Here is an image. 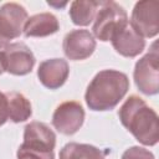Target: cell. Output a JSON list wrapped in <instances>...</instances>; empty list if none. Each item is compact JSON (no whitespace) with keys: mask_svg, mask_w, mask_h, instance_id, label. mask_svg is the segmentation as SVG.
Here are the masks:
<instances>
[{"mask_svg":"<svg viewBox=\"0 0 159 159\" xmlns=\"http://www.w3.org/2000/svg\"><path fill=\"white\" fill-rule=\"evenodd\" d=\"M122 124L144 145H155L159 140L158 114L144 99L138 96H130L122 104L118 112Z\"/></svg>","mask_w":159,"mask_h":159,"instance_id":"1","label":"cell"},{"mask_svg":"<svg viewBox=\"0 0 159 159\" xmlns=\"http://www.w3.org/2000/svg\"><path fill=\"white\" fill-rule=\"evenodd\" d=\"M128 88L129 80L125 73L116 70H103L88 84L84 99L92 111H109L123 99Z\"/></svg>","mask_w":159,"mask_h":159,"instance_id":"2","label":"cell"},{"mask_svg":"<svg viewBox=\"0 0 159 159\" xmlns=\"http://www.w3.org/2000/svg\"><path fill=\"white\" fill-rule=\"evenodd\" d=\"M56 135L42 122H31L25 127L24 143L17 149V159H55Z\"/></svg>","mask_w":159,"mask_h":159,"instance_id":"3","label":"cell"},{"mask_svg":"<svg viewBox=\"0 0 159 159\" xmlns=\"http://www.w3.org/2000/svg\"><path fill=\"white\" fill-rule=\"evenodd\" d=\"M127 24V12L119 4L114 1H101L92 30L98 40L111 41L112 37Z\"/></svg>","mask_w":159,"mask_h":159,"instance_id":"4","label":"cell"},{"mask_svg":"<svg viewBox=\"0 0 159 159\" xmlns=\"http://www.w3.org/2000/svg\"><path fill=\"white\" fill-rule=\"evenodd\" d=\"M129 25L143 39L157 36L159 32V1H138L132 11Z\"/></svg>","mask_w":159,"mask_h":159,"instance_id":"5","label":"cell"},{"mask_svg":"<svg viewBox=\"0 0 159 159\" xmlns=\"http://www.w3.org/2000/svg\"><path fill=\"white\" fill-rule=\"evenodd\" d=\"M134 82L138 89L147 94H157L159 91V56L153 45V51L143 56L134 67Z\"/></svg>","mask_w":159,"mask_h":159,"instance_id":"6","label":"cell"},{"mask_svg":"<svg viewBox=\"0 0 159 159\" xmlns=\"http://www.w3.org/2000/svg\"><path fill=\"white\" fill-rule=\"evenodd\" d=\"M26 20L27 12L20 4L6 2L0 7V50L21 35Z\"/></svg>","mask_w":159,"mask_h":159,"instance_id":"7","label":"cell"},{"mask_svg":"<svg viewBox=\"0 0 159 159\" xmlns=\"http://www.w3.org/2000/svg\"><path fill=\"white\" fill-rule=\"evenodd\" d=\"M0 61L4 71L16 76H24L32 71L35 56L25 43L14 42L0 50Z\"/></svg>","mask_w":159,"mask_h":159,"instance_id":"8","label":"cell"},{"mask_svg":"<svg viewBox=\"0 0 159 159\" xmlns=\"http://www.w3.org/2000/svg\"><path fill=\"white\" fill-rule=\"evenodd\" d=\"M84 111L81 103L76 101H67L61 103L53 112L52 124L62 134L72 135L83 124Z\"/></svg>","mask_w":159,"mask_h":159,"instance_id":"9","label":"cell"},{"mask_svg":"<svg viewBox=\"0 0 159 159\" xmlns=\"http://www.w3.org/2000/svg\"><path fill=\"white\" fill-rule=\"evenodd\" d=\"M63 52L73 61L86 60L96 48V40L88 30H72L63 39Z\"/></svg>","mask_w":159,"mask_h":159,"instance_id":"10","label":"cell"},{"mask_svg":"<svg viewBox=\"0 0 159 159\" xmlns=\"http://www.w3.org/2000/svg\"><path fill=\"white\" fill-rule=\"evenodd\" d=\"M70 73L68 63L62 58H51L40 63L37 70V76L40 82L50 88H60L67 80Z\"/></svg>","mask_w":159,"mask_h":159,"instance_id":"11","label":"cell"},{"mask_svg":"<svg viewBox=\"0 0 159 159\" xmlns=\"http://www.w3.org/2000/svg\"><path fill=\"white\" fill-rule=\"evenodd\" d=\"M111 41L113 48L124 57H135L145 47L144 39L132 29L129 22L120 29Z\"/></svg>","mask_w":159,"mask_h":159,"instance_id":"12","label":"cell"},{"mask_svg":"<svg viewBox=\"0 0 159 159\" xmlns=\"http://www.w3.org/2000/svg\"><path fill=\"white\" fill-rule=\"evenodd\" d=\"M58 29L60 24L55 15L50 12H41L27 17L22 31L26 37H45L57 32Z\"/></svg>","mask_w":159,"mask_h":159,"instance_id":"13","label":"cell"},{"mask_svg":"<svg viewBox=\"0 0 159 159\" xmlns=\"http://www.w3.org/2000/svg\"><path fill=\"white\" fill-rule=\"evenodd\" d=\"M99 5H101V1H93V0L73 1L70 7V16L72 22L78 26L89 25L94 20Z\"/></svg>","mask_w":159,"mask_h":159,"instance_id":"14","label":"cell"},{"mask_svg":"<svg viewBox=\"0 0 159 159\" xmlns=\"http://www.w3.org/2000/svg\"><path fill=\"white\" fill-rule=\"evenodd\" d=\"M9 119L14 123H20L29 119L32 114L30 101L19 92H6Z\"/></svg>","mask_w":159,"mask_h":159,"instance_id":"15","label":"cell"},{"mask_svg":"<svg viewBox=\"0 0 159 159\" xmlns=\"http://www.w3.org/2000/svg\"><path fill=\"white\" fill-rule=\"evenodd\" d=\"M60 159H104L101 149L89 144L68 143L60 152Z\"/></svg>","mask_w":159,"mask_h":159,"instance_id":"16","label":"cell"},{"mask_svg":"<svg viewBox=\"0 0 159 159\" xmlns=\"http://www.w3.org/2000/svg\"><path fill=\"white\" fill-rule=\"evenodd\" d=\"M122 159H154V155L142 147H132L123 153Z\"/></svg>","mask_w":159,"mask_h":159,"instance_id":"17","label":"cell"},{"mask_svg":"<svg viewBox=\"0 0 159 159\" xmlns=\"http://www.w3.org/2000/svg\"><path fill=\"white\" fill-rule=\"evenodd\" d=\"M9 119V111H7V99L5 93L0 91V125L5 124Z\"/></svg>","mask_w":159,"mask_h":159,"instance_id":"18","label":"cell"},{"mask_svg":"<svg viewBox=\"0 0 159 159\" xmlns=\"http://www.w3.org/2000/svg\"><path fill=\"white\" fill-rule=\"evenodd\" d=\"M67 2H63V4H55V2H50L48 1V5H51V6H56V7H62V6H65Z\"/></svg>","mask_w":159,"mask_h":159,"instance_id":"19","label":"cell"},{"mask_svg":"<svg viewBox=\"0 0 159 159\" xmlns=\"http://www.w3.org/2000/svg\"><path fill=\"white\" fill-rule=\"evenodd\" d=\"M4 72V68H2V65H1V61H0V75Z\"/></svg>","mask_w":159,"mask_h":159,"instance_id":"20","label":"cell"}]
</instances>
